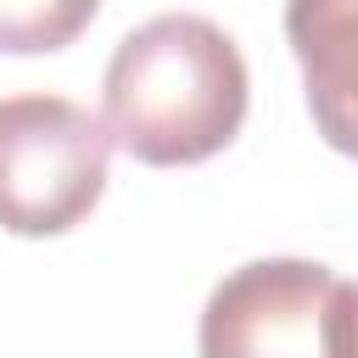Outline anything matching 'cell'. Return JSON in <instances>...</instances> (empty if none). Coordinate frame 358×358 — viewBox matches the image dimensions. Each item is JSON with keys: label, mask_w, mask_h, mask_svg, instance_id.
Here are the masks:
<instances>
[{"label": "cell", "mask_w": 358, "mask_h": 358, "mask_svg": "<svg viewBox=\"0 0 358 358\" xmlns=\"http://www.w3.org/2000/svg\"><path fill=\"white\" fill-rule=\"evenodd\" d=\"M112 134L67 95L0 101V229L67 235L106 190Z\"/></svg>", "instance_id": "cell-2"}, {"label": "cell", "mask_w": 358, "mask_h": 358, "mask_svg": "<svg viewBox=\"0 0 358 358\" xmlns=\"http://www.w3.org/2000/svg\"><path fill=\"white\" fill-rule=\"evenodd\" d=\"M336 274L308 257H257L224 274L201 308V358H330L324 313Z\"/></svg>", "instance_id": "cell-3"}, {"label": "cell", "mask_w": 358, "mask_h": 358, "mask_svg": "<svg viewBox=\"0 0 358 358\" xmlns=\"http://www.w3.org/2000/svg\"><path fill=\"white\" fill-rule=\"evenodd\" d=\"M246 62L235 39L190 11H168L117 39L101 84L106 134L145 168L218 157L246 123Z\"/></svg>", "instance_id": "cell-1"}, {"label": "cell", "mask_w": 358, "mask_h": 358, "mask_svg": "<svg viewBox=\"0 0 358 358\" xmlns=\"http://www.w3.org/2000/svg\"><path fill=\"white\" fill-rule=\"evenodd\" d=\"M285 39L313 129L341 157H358V0H285Z\"/></svg>", "instance_id": "cell-4"}, {"label": "cell", "mask_w": 358, "mask_h": 358, "mask_svg": "<svg viewBox=\"0 0 358 358\" xmlns=\"http://www.w3.org/2000/svg\"><path fill=\"white\" fill-rule=\"evenodd\" d=\"M101 0H0V50L6 56H50L67 50L90 22Z\"/></svg>", "instance_id": "cell-5"}, {"label": "cell", "mask_w": 358, "mask_h": 358, "mask_svg": "<svg viewBox=\"0 0 358 358\" xmlns=\"http://www.w3.org/2000/svg\"><path fill=\"white\" fill-rule=\"evenodd\" d=\"M324 352L358 358V280L352 285L336 280V296H330V313H324Z\"/></svg>", "instance_id": "cell-6"}]
</instances>
